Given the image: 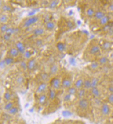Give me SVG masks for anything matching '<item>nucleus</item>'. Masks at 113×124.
<instances>
[{"mask_svg": "<svg viewBox=\"0 0 113 124\" xmlns=\"http://www.w3.org/2000/svg\"><path fill=\"white\" fill-rule=\"evenodd\" d=\"M72 82L70 80L68 79H64L62 82V85L65 88H70L71 86Z\"/></svg>", "mask_w": 113, "mask_h": 124, "instance_id": "nucleus-10", "label": "nucleus"}, {"mask_svg": "<svg viewBox=\"0 0 113 124\" xmlns=\"http://www.w3.org/2000/svg\"><path fill=\"white\" fill-rule=\"evenodd\" d=\"M56 47L58 51L61 52H63L65 49V46L64 44L61 42H59L58 43H57L56 45Z\"/></svg>", "mask_w": 113, "mask_h": 124, "instance_id": "nucleus-20", "label": "nucleus"}, {"mask_svg": "<svg viewBox=\"0 0 113 124\" xmlns=\"http://www.w3.org/2000/svg\"><path fill=\"white\" fill-rule=\"evenodd\" d=\"M10 53L11 55L13 57H17L19 54V51L17 48H12L11 50Z\"/></svg>", "mask_w": 113, "mask_h": 124, "instance_id": "nucleus-18", "label": "nucleus"}, {"mask_svg": "<svg viewBox=\"0 0 113 124\" xmlns=\"http://www.w3.org/2000/svg\"><path fill=\"white\" fill-rule=\"evenodd\" d=\"M94 16L95 18V19H97V20H100L105 16V14L103 12L98 11L96 12L95 13Z\"/></svg>", "mask_w": 113, "mask_h": 124, "instance_id": "nucleus-9", "label": "nucleus"}, {"mask_svg": "<svg viewBox=\"0 0 113 124\" xmlns=\"http://www.w3.org/2000/svg\"><path fill=\"white\" fill-rule=\"evenodd\" d=\"M2 10L4 11H11V7L8 5H4L2 7Z\"/></svg>", "mask_w": 113, "mask_h": 124, "instance_id": "nucleus-40", "label": "nucleus"}, {"mask_svg": "<svg viewBox=\"0 0 113 124\" xmlns=\"http://www.w3.org/2000/svg\"><path fill=\"white\" fill-rule=\"evenodd\" d=\"M110 57L112 60H113V51L111 53L110 55Z\"/></svg>", "mask_w": 113, "mask_h": 124, "instance_id": "nucleus-54", "label": "nucleus"}, {"mask_svg": "<svg viewBox=\"0 0 113 124\" xmlns=\"http://www.w3.org/2000/svg\"><path fill=\"white\" fill-rule=\"evenodd\" d=\"M38 10L39 9H34V10H32L29 13L28 16H32L34 15L38 11Z\"/></svg>", "mask_w": 113, "mask_h": 124, "instance_id": "nucleus-45", "label": "nucleus"}, {"mask_svg": "<svg viewBox=\"0 0 113 124\" xmlns=\"http://www.w3.org/2000/svg\"><path fill=\"white\" fill-rule=\"evenodd\" d=\"M95 13V12H94V10H93L92 8H89L87 11V15L89 17H92L93 16H94Z\"/></svg>", "mask_w": 113, "mask_h": 124, "instance_id": "nucleus-31", "label": "nucleus"}, {"mask_svg": "<svg viewBox=\"0 0 113 124\" xmlns=\"http://www.w3.org/2000/svg\"><path fill=\"white\" fill-rule=\"evenodd\" d=\"M99 64L101 65H105L107 64L109 62V59L106 57H101L99 61Z\"/></svg>", "mask_w": 113, "mask_h": 124, "instance_id": "nucleus-19", "label": "nucleus"}, {"mask_svg": "<svg viewBox=\"0 0 113 124\" xmlns=\"http://www.w3.org/2000/svg\"><path fill=\"white\" fill-rule=\"evenodd\" d=\"M18 29H14V28H9L7 29V30L6 31V34L10 35L11 36V34H15V33H17L18 32Z\"/></svg>", "mask_w": 113, "mask_h": 124, "instance_id": "nucleus-26", "label": "nucleus"}, {"mask_svg": "<svg viewBox=\"0 0 113 124\" xmlns=\"http://www.w3.org/2000/svg\"><path fill=\"white\" fill-rule=\"evenodd\" d=\"M95 103L97 105H100L101 103H102V102H101V101L99 98H96L95 99Z\"/></svg>", "mask_w": 113, "mask_h": 124, "instance_id": "nucleus-50", "label": "nucleus"}, {"mask_svg": "<svg viewBox=\"0 0 113 124\" xmlns=\"http://www.w3.org/2000/svg\"><path fill=\"white\" fill-rule=\"evenodd\" d=\"M46 99H47V97H46V96L44 94L41 95L40 98L38 99V103L40 104L41 105H44L45 104L46 101Z\"/></svg>", "mask_w": 113, "mask_h": 124, "instance_id": "nucleus-15", "label": "nucleus"}, {"mask_svg": "<svg viewBox=\"0 0 113 124\" xmlns=\"http://www.w3.org/2000/svg\"><path fill=\"white\" fill-rule=\"evenodd\" d=\"M62 115L64 118H68L71 117L73 115V113L70 111L64 110L62 112Z\"/></svg>", "mask_w": 113, "mask_h": 124, "instance_id": "nucleus-14", "label": "nucleus"}, {"mask_svg": "<svg viewBox=\"0 0 113 124\" xmlns=\"http://www.w3.org/2000/svg\"><path fill=\"white\" fill-rule=\"evenodd\" d=\"M71 95H70L69 94H66L64 96V98H63V100L65 102H68L70 100H71Z\"/></svg>", "mask_w": 113, "mask_h": 124, "instance_id": "nucleus-38", "label": "nucleus"}, {"mask_svg": "<svg viewBox=\"0 0 113 124\" xmlns=\"http://www.w3.org/2000/svg\"><path fill=\"white\" fill-rule=\"evenodd\" d=\"M101 112L102 114L105 116H108L110 113L111 108L109 105L107 104H102V107H101Z\"/></svg>", "mask_w": 113, "mask_h": 124, "instance_id": "nucleus-2", "label": "nucleus"}, {"mask_svg": "<svg viewBox=\"0 0 113 124\" xmlns=\"http://www.w3.org/2000/svg\"><path fill=\"white\" fill-rule=\"evenodd\" d=\"M46 87H47V84L45 83H41L40 85V86L38 87L37 89V93H39V94H40V93L44 92L45 90Z\"/></svg>", "mask_w": 113, "mask_h": 124, "instance_id": "nucleus-8", "label": "nucleus"}, {"mask_svg": "<svg viewBox=\"0 0 113 124\" xmlns=\"http://www.w3.org/2000/svg\"><path fill=\"white\" fill-rule=\"evenodd\" d=\"M21 66L22 69H24V70H26L27 68H28V64H27L25 62L22 61L21 63Z\"/></svg>", "mask_w": 113, "mask_h": 124, "instance_id": "nucleus-44", "label": "nucleus"}, {"mask_svg": "<svg viewBox=\"0 0 113 124\" xmlns=\"http://www.w3.org/2000/svg\"><path fill=\"white\" fill-rule=\"evenodd\" d=\"M44 33V30L41 28H37L33 31V34L36 36H40Z\"/></svg>", "mask_w": 113, "mask_h": 124, "instance_id": "nucleus-21", "label": "nucleus"}, {"mask_svg": "<svg viewBox=\"0 0 113 124\" xmlns=\"http://www.w3.org/2000/svg\"><path fill=\"white\" fill-rule=\"evenodd\" d=\"M84 82L82 79H78L75 83V87L77 89H81L84 86Z\"/></svg>", "mask_w": 113, "mask_h": 124, "instance_id": "nucleus-11", "label": "nucleus"}, {"mask_svg": "<svg viewBox=\"0 0 113 124\" xmlns=\"http://www.w3.org/2000/svg\"><path fill=\"white\" fill-rule=\"evenodd\" d=\"M7 20H8V19H7V17L6 15H1V18H0V21H1L2 23L4 24V23H7Z\"/></svg>", "mask_w": 113, "mask_h": 124, "instance_id": "nucleus-35", "label": "nucleus"}, {"mask_svg": "<svg viewBox=\"0 0 113 124\" xmlns=\"http://www.w3.org/2000/svg\"><path fill=\"white\" fill-rule=\"evenodd\" d=\"M69 62L71 66H76V60L74 58L71 57L70 58Z\"/></svg>", "mask_w": 113, "mask_h": 124, "instance_id": "nucleus-36", "label": "nucleus"}, {"mask_svg": "<svg viewBox=\"0 0 113 124\" xmlns=\"http://www.w3.org/2000/svg\"><path fill=\"white\" fill-rule=\"evenodd\" d=\"M41 79L44 81H47V80H48V78H49L48 75L47 74H46V73L42 74L41 76Z\"/></svg>", "mask_w": 113, "mask_h": 124, "instance_id": "nucleus-43", "label": "nucleus"}, {"mask_svg": "<svg viewBox=\"0 0 113 124\" xmlns=\"http://www.w3.org/2000/svg\"><path fill=\"white\" fill-rule=\"evenodd\" d=\"M53 124H57V123H54Z\"/></svg>", "mask_w": 113, "mask_h": 124, "instance_id": "nucleus-55", "label": "nucleus"}, {"mask_svg": "<svg viewBox=\"0 0 113 124\" xmlns=\"http://www.w3.org/2000/svg\"><path fill=\"white\" fill-rule=\"evenodd\" d=\"M68 94L71 95V96H73V95H75V94H76L78 92H77V89L75 87H70L68 89Z\"/></svg>", "mask_w": 113, "mask_h": 124, "instance_id": "nucleus-22", "label": "nucleus"}, {"mask_svg": "<svg viewBox=\"0 0 113 124\" xmlns=\"http://www.w3.org/2000/svg\"><path fill=\"white\" fill-rule=\"evenodd\" d=\"M32 55V54L29 51H26L25 53V57L27 58V59H29V58H30Z\"/></svg>", "mask_w": 113, "mask_h": 124, "instance_id": "nucleus-46", "label": "nucleus"}, {"mask_svg": "<svg viewBox=\"0 0 113 124\" xmlns=\"http://www.w3.org/2000/svg\"><path fill=\"white\" fill-rule=\"evenodd\" d=\"M108 102L111 104L113 105V94H110L108 97Z\"/></svg>", "mask_w": 113, "mask_h": 124, "instance_id": "nucleus-42", "label": "nucleus"}, {"mask_svg": "<svg viewBox=\"0 0 113 124\" xmlns=\"http://www.w3.org/2000/svg\"><path fill=\"white\" fill-rule=\"evenodd\" d=\"M10 37H11V35L7 34H5L4 36V40H6V41H9L10 39Z\"/></svg>", "mask_w": 113, "mask_h": 124, "instance_id": "nucleus-49", "label": "nucleus"}, {"mask_svg": "<svg viewBox=\"0 0 113 124\" xmlns=\"http://www.w3.org/2000/svg\"><path fill=\"white\" fill-rule=\"evenodd\" d=\"M84 87L86 89H91V80H86L84 82Z\"/></svg>", "mask_w": 113, "mask_h": 124, "instance_id": "nucleus-23", "label": "nucleus"}, {"mask_svg": "<svg viewBox=\"0 0 113 124\" xmlns=\"http://www.w3.org/2000/svg\"><path fill=\"white\" fill-rule=\"evenodd\" d=\"M58 4V1H53L51 3V4H50L49 7L50 8H54L56 7L57 6Z\"/></svg>", "mask_w": 113, "mask_h": 124, "instance_id": "nucleus-39", "label": "nucleus"}, {"mask_svg": "<svg viewBox=\"0 0 113 124\" xmlns=\"http://www.w3.org/2000/svg\"><path fill=\"white\" fill-rule=\"evenodd\" d=\"M67 26L69 29H71L73 27L74 24L71 21H68L67 22Z\"/></svg>", "mask_w": 113, "mask_h": 124, "instance_id": "nucleus-47", "label": "nucleus"}, {"mask_svg": "<svg viewBox=\"0 0 113 124\" xmlns=\"http://www.w3.org/2000/svg\"><path fill=\"white\" fill-rule=\"evenodd\" d=\"M86 94V91L85 89H80L79 91L78 92L77 94L78 97L81 99H83Z\"/></svg>", "mask_w": 113, "mask_h": 124, "instance_id": "nucleus-29", "label": "nucleus"}, {"mask_svg": "<svg viewBox=\"0 0 113 124\" xmlns=\"http://www.w3.org/2000/svg\"><path fill=\"white\" fill-rule=\"evenodd\" d=\"M109 9L111 11H113V4H111L109 7Z\"/></svg>", "mask_w": 113, "mask_h": 124, "instance_id": "nucleus-53", "label": "nucleus"}, {"mask_svg": "<svg viewBox=\"0 0 113 124\" xmlns=\"http://www.w3.org/2000/svg\"><path fill=\"white\" fill-rule=\"evenodd\" d=\"M8 29V27H7V25L6 24H4L2 26L1 28V32L3 33L6 32L7 30Z\"/></svg>", "mask_w": 113, "mask_h": 124, "instance_id": "nucleus-41", "label": "nucleus"}, {"mask_svg": "<svg viewBox=\"0 0 113 124\" xmlns=\"http://www.w3.org/2000/svg\"><path fill=\"white\" fill-rule=\"evenodd\" d=\"M98 67H99V63L98 62H93L90 65L91 69L92 70H96Z\"/></svg>", "mask_w": 113, "mask_h": 124, "instance_id": "nucleus-34", "label": "nucleus"}, {"mask_svg": "<svg viewBox=\"0 0 113 124\" xmlns=\"http://www.w3.org/2000/svg\"><path fill=\"white\" fill-rule=\"evenodd\" d=\"M52 84L54 89L58 90V89H59L60 87V81L59 79H54L52 81Z\"/></svg>", "mask_w": 113, "mask_h": 124, "instance_id": "nucleus-5", "label": "nucleus"}, {"mask_svg": "<svg viewBox=\"0 0 113 124\" xmlns=\"http://www.w3.org/2000/svg\"><path fill=\"white\" fill-rule=\"evenodd\" d=\"M5 62H6V64L7 65H11V64H12L14 63V60L13 58H6V59L4 60Z\"/></svg>", "mask_w": 113, "mask_h": 124, "instance_id": "nucleus-33", "label": "nucleus"}, {"mask_svg": "<svg viewBox=\"0 0 113 124\" xmlns=\"http://www.w3.org/2000/svg\"><path fill=\"white\" fill-rule=\"evenodd\" d=\"M100 51V48L98 45H95L92 46L90 50V53L92 55H95L98 54Z\"/></svg>", "mask_w": 113, "mask_h": 124, "instance_id": "nucleus-6", "label": "nucleus"}, {"mask_svg": "<svg viewBox=\"0 0 113 124\" xmlns=\"http://www.w3.org/2000/svg\"><path fill=\"white\" fill-rule=\"evenodd\" d=\"M14 107V104L12 102H9L7 104H6V105L5 106L4 109L6 111H10L11 108Z\"/></svg>", "mask_w": 113, "mask_h": 124, "instance_id": "nucleus-30", "label": "nucleus"}, {"mask_svg": "<svg viewBox=\"0 0 113 124\" xmlns=\"http://www.w3.org/2000/svg\"><path fill=\"white\" fill-rule=\"evenodd\" d=\"M58 70V68L57 66L56 65H53L51 67V68H50V73H51L52 75L55 74H56V73L57 72Z\"/></svg>", "mask_w": 113, "mask_h": 124, "instance_id": "nucleus-25", "label": "nucleus"}, {"mask_svg": "<svg viewBox=\"0 0 113 124\" xmlns=\"http://www.w3.org/2000/svg\"><path fill=\"white\" fill-rule=\"evenodd\" d=\"M15 45H16L17 49L18 50L19 53H24L25 52V46L22 42L18 41L17 43Z\"/></svg>", "mask_w": 113, "mask_h": 124, "instance_id": "nucleus-4", "label": "nucleus"}, {"mask_svg": "<svg viewBox=\"0 0 113 124\" xmlns=\"http://www.w3.org/2000/svg\"><path fill=\"white\" fill-rule=\"evenodd\" d=\"M91 92H92V95H93V96H94L95 98H99L101 96L100 91L97 87L92 88L91 89Z\"/></svg>", "mask_w": 113, "mask_h": 124, "instance_id": "nucleus-7", "label": "nucleus"}, {"mask_svg": "<svg viewBox=\"0 0 113 124\" xmlns=\"http://www.w3.org/2000/svg\"><path fill=\"white\" fill-rule=\"evenodd\" d=\"M16 81H17V83L18 85H21L24 82V78L22 76H19L18 78H17Z\"/></svg>", "mask_w": 113, "mask_h": 124, "instance_id": "nucleus-37", "label": "nucleus"}, {"mask_svg": "<svg viewBox=\"0 0 113 124\" xmlns=\"http://www.w3.org/2000/svg\"><path fill=\"white\" fill-rule=\"evenodd\" d=\"M108 91L111 93V94H113V86H111L110 87H109Z\"/></svg>", "mask_w": 113, "mask_h": 124, "instance_id": "nucleus-51", "label": "nucleus"}, {"mask_svg": "<svg viewBox=\"0 0 113 124\" xmlns=\"http://www.w3.org/2000/svg\"><path fill=\"white\" fill-rule=\"evenodd\" d=\"M4 98L5 100L7 101H9L11 99V93L9 92H6L4 94Z\"/></svg>", "mask_w": 113, "mask_h": 124, "instance_id": "nucleus-32", "label": "nucleus"}, {"mask_svg": "<svg viewBox=\"0 0 113 124\" xmlns=\"http://www.w3.org/2000/svg\"><path fill=\"white\" fill-rule=\"evenodd\" d=\"M36 62L34 59L30 60L28 63V69L29 70H32L36 66Z\"/></svg>", "mask_w": 113, "mask_h": 124, "instance_id": "nucleus-12", "label": "nucleus"}, {"mask_svg": "<svg viewBox=\"0 0 113 124\" xmlns=\"http://www.w3.org/2000/svg\"><path fill=\"white\" fill-rule=\"evenodd\" d=\"M111 46H112L111 43L109 42H105L103 44L102 47L103 49L107 50H109V49H110L111 47Z\"/></svg>", "mask_w": 113, "mask_h": 124, "instance_id": "nucleus-27", "label": "nucleus"}, {"mask_svg": "<svg viewBox=\"0 0 113 124\" xmlns=\"http://www.w3.org/2000/svg\"><path fill=\"white\" fill-rule=\"evenodd\" d=\"M38 20V18L37 17H33L29 18L28 20H26L25 23V27H29L35 23H36Z\"/></svg>", "mask_w": 113, "mask_h": 124, "instance_id": "nucleus-3", "label": "nucleus"}, {"mask_svg": "<svg viewBox=\"0 0 113 124\" xmlns=\"http://www.w3.org/2000/svg\"><path fill=\"white\" fill-rule=\"evenodd\" d=\"M99 79L97 78L94 77L91 80V89L94 88H96L97 87L99 84Z\"/></svg>", "mask_w": 113, "mask_h": 124, "instance_id": "nucleus-13", "label": "nucleus"}, {"mask_svg": "<svg viewBox=\"0 0 113 124\" xmlns=\"http://www.w3.org/2000/svg\"><path fill=\"white\" fill-rule=\"evenodd\" d=\"M45 27H46V28L47 30H52L54 28H55V24H54V23L53 22L49 21V22L46 23Z\"/></svg>", "mask_w": 113, "mask_h": 124, "instance_id": "nucleus-17", "label": "nucleus"}, {"mask_svg": "<svg viewBox=\"0 0 113 124\" xmlns=\"http://www.w3.org/2000/svg\"><path fill=\"white\" fill-rule=\"evenodd\" d=\"M56 97V92L53 90H50L49 91V99L51 100H53L55 99Z\"/></svg>", "mask_w": 113, "mask_h": 124, "instance_id": "nucleus-28", "label": "nucleus"}, {"mask_svg": "<svg viewBox=\"0 0 113 124\" xmlns=\"http://www.w3.org/2000/svg\"><path fill=\"white\" fill-rule=\"evenodd\" d=\"M6 65H6V62H5V60L1 61V63H0V66H1V69H4V68H5Z\"/></svg>", "mask_w": 113, "mask_h": 124, "instance_id": "nucleus-48", "label": "nucleus"}, {"mask_svg": "<svg viewBox=\"0 0 113 124\" xmlns=\"http://www.w3.org/2000/svg\"><path fill=\"white\" fill-rule=\"evenodd\" d=\"M89 106V103L88 100L85 99H81L78 102V106L82 110H87Z\"/></svg>", "mask_w": 113, "mask_h": 124, "instance_id": "nucleus-1", "label": "nucleus"}, {"mask_svg": "<svg viewBox=\"0 0 113 124\" xmlns=\"http://www.w3.org/2000/svg\"><path fill=\"white\" fill-rule=\"evenodd\" d=\"M42 41L40 40H38L36 41V45L38 46H40L42 45Z\"/></svg>", "mask_w": 113, "mask_h": 124, "instance_id": "nucleus-52", "label": "nucleus"}, {"mask_svg": "<svg viewBox=\"0 0 113 124\" xmlns=\"http://www.w3.org/2000/svg\"><path fill=\"white\" fill-rule=\"evenodd\" d=\"M8 112H9V113L11 115H16L18 112V108L17 107H13Z\"/></svg>", "mask_w": 113, "mask_h": 124, "instance_id": "nucleus-24", "label": "nucleus"}, {"mask_svg": "<svg viewBox=\"0 0 113 124\" xmlns=\"http://www.w3.org/2000/svg\"><path fill=\"white\" fill-rule=\"evenodd\" d=\"M109 20H110L109 17L108 16H105L104 18H103L101 20H100V24L102 26L106 25L109 22Z\"/></svg>", "mask_w": 113, "mask_h": 124, "instance_id": "nucleus-16", "label": "nucleus"}]
</instances>
